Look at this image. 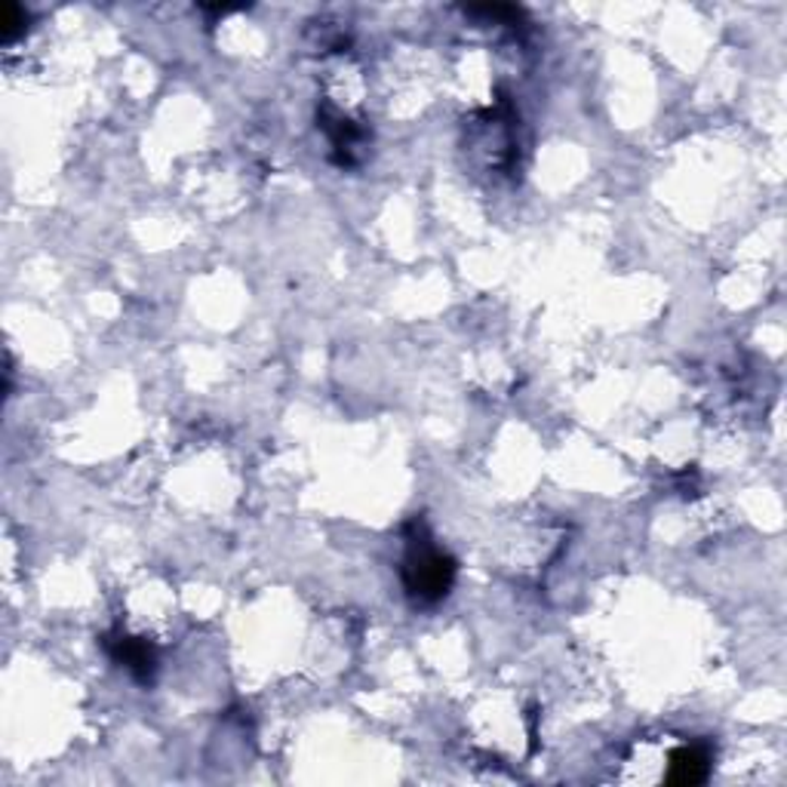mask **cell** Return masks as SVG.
I'll return each mask as SVG.
<instances>
[{
	"instance_id": "277c9868",
	"label": "cell",
	"mask_w": 787,
	"mask_h": 787,
	"mask_svg": "<svg viewBox=\"0 0 787 787\" xmlns=\"http://www.w3.org/2000/svg\"><path fill=\"white\" fill-rule=\"evenodd\" d=\"M25 25H28V13L18 3H3V10H0V31H3V40H13Z\"/></svg>"
},
{
	"instance_id": "7a4b0ae2",
	"label": "cell",
	"mask_w": 787,
	"mask_h": 787,
	"mask_svg": "<svg viewBox=\"0 0 787 787\" xmlns=\"http://www.w3.org/2000/svg\"><path fill=\"white\" fill-rule=\"evenodd\" d=\"M105 646H109L111 659L117 661L120 668H127L136 680L148 683V680L154 677L157 656H154V649H151L142 637H127V634H120V637H114V640L109 637Z\"/></svg>"
},
{
	"instance_id": "6da1fadb",
	"label": "cell",
	"mask_w": 787,
	"mask_h": 787,
	"mask_svg": "<svg viewBox=\"0 0 787 787\" xmlns=\"http://www.w3.org/2000/svg\"><path fill=\"white\" fill-rule=\"evenodd\" d=\"M403 587L416 604H437L449 594L456 582V560L449 554L431 545V538L421 532L409 542V554L403 560Z\"/></svg>"
},
{
	"instance_id": "3957f363",
	"label": "cell",
	"mask_w": 787,
	"mask_h": 787,
	"mask_svg": "<svg viewBox=\"0 0 787 787\" xmlns=\"http://www.w3.org/2000/svg\"><path fill=\"white\" fill-rule=\"evenodd\" d=\"M711 772V753L705 748H680L671 753V772H668V782L671 785H701Z\"/></svg>"
}]
</instances>
